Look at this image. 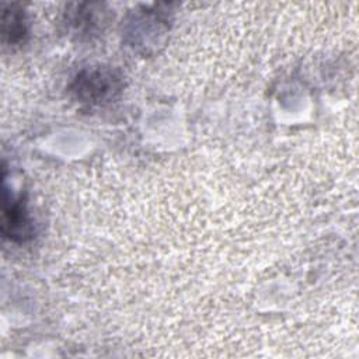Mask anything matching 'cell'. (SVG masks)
I'll list each match as a JSON object with an SVG mask.
<instances>
[{"label": "cell", "instance_id": "2", "mask_svg": "<svg viewBox=\"0 0 359 359\" xmlns=\"http://www.w3.org/2000/svg\"><path fill=\"white\" fill-rule=\"evenodd\" d=\"M3 231L10 238L18 237L20 240H25V237L31 236V223L21 205V201L11 202V206L4 209Z\"/></svg>", "mask_w": 359, "mask_h": 359}, {"label": "cell", "instance_id": "1", "mask_svg": "<svg viewBox=\"0 0 359 359\" xmlns=\"http://www.w3.org/2000/svg\"><path fill=\"white\" fill-rule=\"evenodd\" d=\"M116 79L111 73L93 72L83 79H79V91L83 93L84 100L100 102L111 97L116 88Z\"/></svg>", "mask_w": 359, "mask_h": 359}, {"label": "cell", "instance_id": "3", "mask_svg": "<svg viewBox=\"0 0 359 359\" xmlns=\"http://www.w3.org/2000/svg\"><path fill=\"white\" fill-rule=\"evenodd\" d=\"M25 20L20 10H6L3 14V35L8 43H15L25 35Z\"/></svg>", "mask_w": 359, "mask_h": 359}]
</instances>
